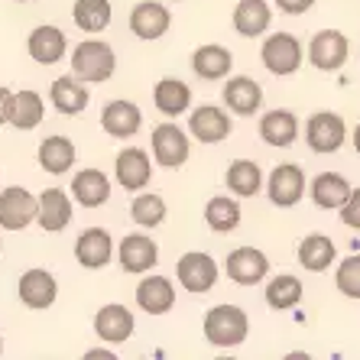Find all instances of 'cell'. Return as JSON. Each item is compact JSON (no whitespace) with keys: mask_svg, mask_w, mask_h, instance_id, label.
Here are the masks:
<instances>
[{"mask_svg":"<svg viewBox=\"0 0 360 360\" xmlns=\"http://www.w3.org/2000/svg\"><path fill=\"white\" fill-rule=\"evenodd\" d=\"M172 26V13H169L166 4L160 0H140L134 10H130V33L143 42H156L169 33Z\"/></svg>","mask_w":360,"mask_h":360,"instance_id":"7c38bea8","label":"cell"},{"mask_svg":"<svg viewBox=\"0 0 360 360\" xmlns=\"http://www.w3.org/2000/svg\"><path fill=\"white\" fill-rule=\"evenodd\" d=\"M39 166L42 172H49V176H65L68 169L75 166V143L68 140V136L56 134V136H46L39 143Z\"/></svg>","mask_w":360,"mask_h":360,"instance_id":"f546056e","label":"cell"},{"mask_svg":"<svg viewBox=\"0 0 360 360\" xmlns=\"http://www.w3.org/2000/svg\"><path fill=\"white\" fill-rule=\"evenodd\" d=\"M143 127V110L136 108L134 101H108L104 110H101V130L114 140H130V136L140 134Z\"/></svg>","mask_w":360,"mask_h":360,"instance_id":"9a60e30c","label":"cell"},{"mask_svg":"<svg viewBox=\"0 0 360 360\" xmlns=\"http://www.w3.org/2000/svg\"><path fill=\"white\" fill-rule=\"evenodd\" d=\"M17 295L26 309L42 311V309H49V305H56V299H59V283H56V276H52L49 269L33 266L20 276Z\"/></svg>","mask_w":360,"mask_h":360,"instance_id":"5bb4252c","label":"cell"},{"mask_svg":"<svg viewBox=\"0 0 360 360\" xmlns=\"http://www.w3.org/2000/svg\"><path fill=\"white\" fill-rule=\"evenodd\" d=\"M341 224L351 227V231H360V188H354L351 198L344 201V208H341Z\"/></svg>","mask_w":360,"mask_h":360,"instance_id":"f35d334b","label":"cell"},{"mask_svg":"<svg viewBox=\"0 0 360 360\" xmlns=\"http://www.w3.org/2000/svg\"><path fill=\"white\" fill-rule=\"evenodd\" d=\"M72 198L82 208H101L110 201V176L101 169H82L72 179Z\"/></svg>","mask_w":360,"mask_h":360,"instance_id":"484cf974","label":"cell"},{"mask_svg":"<svg viewBox=\"0 0 360 360\" xmlns=\"http://www.w3.org/2000/svg\"><path fill=\"white\" fill-rule=\"evenodd\" d=\"M231 130H234L231 114L214 108V104H201V108L188 110V134H192L198 143H205V146H214V143L227 140Z\"/></svg>","mask_w":360,"mask_h":360,"instance_id":"4fadbf2b","label":"cell"},{"mask_svg":"<svg viewBox=\"0 0 360 360\" xmlns=\"http://www.w3.org/2000/svg\"><path fill=\"white\" fill-rule=\"evenodd\" d=\"M192 68L195 75L205 78V82H224L231 75V68H234V56L218 42H205V46H198L192 52Z\"/></svg>","mask_w":360,"mask_h":360,"instance_id":"d4e9b609","label":"cell"},{"mask_svg":"<svg viewBox=\"0 0 360 360\" xmlns=\"http://www.w3.org/2000/svg\"><path fill=\"white\" fill-rule=\"evenodd\" d=\"M166 198L156 192H136V198L130 201V218L136 221L140 227H160L166 221Z\"/></svg>","mask_w":360,"mask_h":360,"instance_id":"8d00e7d4","label":"cell"},{"mask_svg":"<svg viewBox=\"0 0 360 360\" xmlns=\"http://www.w3.org/2000/svg\"><path fill=\"white\" fill-rule=\"evenodd\" d=\"M351 56V42L341 30H321L309 39V62L319 72H341Z\"/></svg>","mask_w":360,"mask_h":360,"instance_id":"ba28073f","label":"cell"},{"mask_svg":"<svg viewBox=\"0 0 360 360\" xmlns=\"http://www.w3.org/2000/svg\"><path fill=\"white\" fill-rule=\"evenodd\" d=\"M136 305L146 315H169L176 309V285L166 276H143L140 285H136Z\"/></svg>","mask_w":360,"mask_h":360,"instance_id":"d6986e66","label":"cell"},{"mask_svg":"<svg viewBox=\"0 0 360 360\" xmlns=\"http://www.w3.org/2000/svg\"><path fill=\"white\" fill-rule=\"evenodd\" d=\"M224 182L237 198H253V195H260V188H263V169L253 160H234L227 166Z\"/></svg>","mask_w":360,"mask_h":360,"instance_id":"836d02e7","label":"cell"},{"mask_svg":"<svg viewBox=\"0 0 360 360\" xmlns=\"http://www.w3.org/2000/svg\"><path fill=\"white\" fill-rule=\"evenodd\" d=\"M0 354H4V338H0Z\"/></svg>","mask_w":360,"mask_h":360,"instance_id":"ee69618b","label":"cell"},{"mask_svg":"<svg viewBox=\"0 0 360 360\" xmlns=\"http://www.w3.org/2000/svg\"><path fill=\"white\" fill-rule=\"evenodd\" d=\"M134 328H136L134 311L127 309V305H120V302L101 305L98 315H94V335L104 344H124L127 338L134 335Z\"/></svg>","mask_w":360,"mask_h":360,"instance_id":"2e32d148","label":"cell"},{"mask_svg":"<svg viewBox=\"0 0 360 360\" xmlns=\"http://www.w3.org/2000/svg\"><path fill=\"white\" fill-rule=\"evenodd\" d=\"M49 101H52V108L59 110V114H65V117H78V114L88 108L91 94H88V84H84L82 78H75L72 72H68V75H62V78L52 82Z\"/></svg>","mask_w":360,"mask_h":360,"instance_id":"7402d4cb","label":"cell"},{"mask_svg":"<svg viewBox=\"0 0 360 360\" xmlns=\"http://www.w3.org/2000/svg\"><path fill=\"white\" fill-rule=\"evenodd\" d=\"M305 143H309L311 153H321V156L338 153L347 143V124L335 110H315L305 120Z\"/></svg>","mask_w":360,"mask_h":360,"instance_id":"8992f818","label":"cell"},{"mask_svg":"<svg viewBox=\"0 0 360 360\" xmlns=\"http://www.w3.org/2000/svg\"><path fill=\"white\" fill-rule=\"evenodd\" d=\"M295 257H299V263L309 273H325L331 263H335L338 250H335V240L325 234H309L299 240V250H295Z\"/></svg>","mask_w":360,"mask_h":360,"instance_id":"1f68e13d","label":"cell"},{"mask_svg":"<svg viewBox=\"0 0 360 360\" xmlns=\"http://www.w3.org/2000/svg\"><path fill=\"white\" fill-rule=\"evenodd\" d=\"M46 117V101H42L39 91H13L10 98V108H7V124L17 127V130H36Z\"/></svg>","mask_w":360,"mask_h":360,"instance_id":"f1b7e54d","label":"cell"},{"mask_svg":"<svg viewBox=\"0 0 360 360\" xmlns=\"http://www.w3.org/2000/svg\"><path fill=\"white\" fill-rule=\"evenodd\" d=\"M273 23V7L266 0H240L234 7V30L247 39H257L263 36Z\"/></svg>","mask_w":360,"mask_h":360,"instance_id":"4dcf8cb0","label":"cell"},{"mask_svg":"<svg viewBox=\"0 0 360 360\" xmlns=\"http://www.w3.org/2000/svg\"><path fill=\"white\" fill-rule=\"evenodd\" d=\"M117 72V56L114 46L104 39H84L72 49V75L84 84H104Z\"/></svg>","mask_w":360,"mask_h":360,"instance_id":"7a4b0ae2","label":"cell"},{"mask_svg":"<svg viewBox=\"0 0 360 360\" xmlns=\"http://www.w3.org/2000/svg\"><path fill=\"white\" fill-rule=\"evenodd\" d=\"M39 214V198L20 185H10L0 192V227L4 231H26Z\"/></svg>","mask_w":360,"mask_h":360,"instance_id":"52a82bcc","label":"cell"},{"mask_svg":"<svg viewBox=\"0 0 360 360\" xmlns=\"http://www.w3.org/2000/svg\"><path fill=\"white\" fill-rule=\"evenodd\" d=\"M84 360H117V354H114V351H104V347H101V351L94 347V351L84 354Z\"/></svg>","mask_w":360,"mask_h":360,"instance_id":"b9f144b4","label":"cell"},{"mask_svg":"<svg viewBox=\"0 0 360 360\" xmlns=\"http://www.w3.org/2000/svg\"><path fill=\"white\" fill-rule=\"evenodd\" d=\"M221 98H224V108L234 110L237 117H253L263 108L260 82H253L247 75H234V78L227 75V84L221 88Z\"/></svg>","mask_w":360,"mask_h":360,"instance_id":"e0dca14e","label":"cell"},{"mask_svg":"<svg viewBox=\"0 0 360 360\" xmlns=\"http://www.w3.org/2000/svg\"><path fill=\"white\" fill-rule=\"evenodd\" d=\"M224 273L237 285H260L269 276V257L260 247H237L227 253Z\"/></svg>","mask_w":360,"mask_h":360,"instance_id":"9c48e42d","label":"cell"},{"mask_svg":"<svg viewBox=\"0 0 360 360\" xmlns=\"http://www.w3.org/2000/svg\"><path fill=\"white\" fill-rule=\"evenodd\" d=\"M75 260L84 269H104L114 260V237L104 227H88L75 240Z\"/></svg>","mask_w":360,"mask_h":360,"instance_id":"ac0fdd59","label":"cell"},{"mask_svg":"<svg viewBox=\"0 0 360 360\" xmlns=\"http://www.w3.org/2000/svg\"><path fill=\"white\" fill-rule=\"evenodd\" d=\"M36 224L46 231V234H59L72 224V198H68L65 188H46L39 195V214H36Z\"/></svg>","mask_w":360,"mask_h":360,"instance_id":"44dd1931","label":"cell"},{"mask_svg":"<svg viewBox=\"0 0 360 360\" xmlns=\"http://www.w3.org/2000/svg\"><path fill=\"white\" fill-rule=\"evenodd\" d=\"M153 146V160L166 169H182L188 162V153H192V134H185L176 120H166L153 130L150 136Z\"/></svg>","mask_w":360,"mask_h":360,"instance_id":"5b68a950","label":"cell"},{"mask_svg":"<svg viewBox=\"0 0 360 360\" xmlns=\"http://www.w3.org/2000/svg\"><path fill=\"white\" fill-rule=\"evenodd\" d=\"M266 195L276 208H295L305 195V172L295 162H279L266 179Z\"/></svg>","mask_w":360,"mask_h":360,"instance_id":"8fae6325","label":"cell"},{"mask_svg":"<svg viewBox=\"0 0 360 360\" xmlns=\"http://www.w3.org/2000/svg\"><path fill=\"white\" fill-rule=\"evenodd\" d=\"M260 136L266 146H276V150H285L299 140V117L292 110L276 108V110H266L260 117Z\"/></svg>","mask_w":360,"mask_h":360,"instance_id":"83f0119b","label":"cell"},{"mask_svg":"<svg viewBox=\"0 0 360 360\" xmlns=\"http://www.w3.org/2000/svg\"><path fill=\"white\" fill-rule=\"evenodd\" d=\"M114 179H117V185L127 188V192H143L153 182L150 153L140 150V146H124L117 153V160H114Z\"/></svg>","mask_w":360,"mask_h":360,"instance_id":"30bf717a","label":"cell"},{"mask_svg":"<svg viewBox=\"0 0 360 360\" xmlns=\"http://www.w3.org/2000/svg\"><path fill=\"white\" fill-rule=\"evenodd\" d=\"M218 276H221L218 260L205 250H188L176 263V279L185 292H195V295L211 292L218 285Z\"/></svg>","mask_w":360,"mask_h":360,"instance_id":"277c9868","label":"cell"},{"mask_svg":"<svg viewBox=\"0 0 360 360\" xmlns=\"http://www.w3.org/2000/svg\"><path fill=\"white\" fill-rule=\"evenodd\" d=\"M302 279L299 276H292V273H279V276H273L266 283V305L273 311H289V309H295L302 302Z\"/></svg>","mask_w":360,"mask_h":360,"instance_id":"d590c367","label":"cell"},{"mask_svg":"<svg viewBox=\"0 0 360 360\" xmlns=\"http://www.w3.org/2000/svg\"><path fill=\"white\" fill-rule=\"evenodd\" d=\"M26 49H30V56H33L39 65H56V62L65 59L68 39H65V33H62L59 26L42 23V26H36L33 33H30V42H26Z\"/></svg>","mask_w":360,"mask_h":360,"instance_id":"cb8c5ba5","label":"cell"},{"mask_svg":"<svg viewBox=\"0 0 360 360\" xmlns=\"http://www.w3.org/2000/svg\"><path fill=\"white\" fill-rule=\"evenodd\" d=\"M276 7L289 17H302V13H309L315 7V0H276Z\"/></svg>","mask_w":360,"mask_h":360,"instance_id":"ab89813d","label":"cell"},{"mask_svg":"<svg viewBox=\"0 0 360 360\" xmlns=\"http://www.w3.org/2000/svg\"><path fill=\"white\" fill-rule=\"evenodd\" d=\"M351 140H354V150H357V156H360V124L354 127V136H351Z\"/></svg>","mask_w":360,"mask_h":360,"instance_id":"7bdbcfd3","label":"cell"},{"mask_svg":"<svg viewBox=\"0 0 360 360\" xmlns=\"http://www.w3.org/2000/svg\"><path fill=\"white\" fill-rule=\"evenodd\" d=\"M351 192H354V185L347 182L341 172H321V176H315L309 185L311 201H315L321 211H341L344 201L351 198Z\"/></svg>","mask_w":360,"mask_h":360,"instance_id":"4316f807","label":"cell"},{"mask_svg":"<svg viewBox=\"0 0 360 360\" xmlns=\"http://www.w3.org/2000/svg\"><path fill=\"white\" fill-rule=\"evenodd\" d=\"M72 20L82 33H104L114 20V7H110V0H75Z\"/></svg>","mask_w":360,"mask_h":360,"instance_id":"e575fe53","label":"cell"},{"mask_svg":"<svg viewBox=\"0 0 360 360\" xmlns=\"http://www.w3.org/2000/svg\"><path fill=\"white\" fill-rule=\"evenodd\" d=\"M13 4H30V0H13Z\"/></svg>","mask_w":360,"mask_h":360,"instance_id":"f6af8a7d","label":"cell"},{"mask_svg":"<svg viewBox=\"0 0 360 360\" xmlns=\"http://www.w3.org/2000/svg\"><path fill=\"white\" fill-rule=\"evenodd\" d=\"M240 201L231 198V195H214V198H208V205H205V224L214 231V234H231V231H237L240 227Z\"/></svg>","mask_w":360,"mask_h":360,"instance_id":"d6a6232c","label":"cell"},{"mask_svg":"<svg viewBox=\"0 0 360 360\" xmlns=\"http://www.w3.org/2000/svg\"><path fill=\"white\" fill-rule=\"evenodd\" d=\"M153 104H156L162 117L176 120L185 110H192V88L182 78H160L156 88H153Z\"/></svg>","mask_w":360,"mask_h":360,"instance_id":"603a6c76","label":"cell"},{"mask_svg":"<svg viewBox=\"0 0 360 360\" xmlns=\"http://www.w3.org/2000/svg\"><path fill=\"white\" fill-rule=\"evenodd\" d=\"M260 59L266 65L269 75H295L305 62V49H302V39L292 33H269L263 39V49H260Z\"/></svg>","mask_w":360,"mask_h":360,"instance_id":"3957f363","label":"cell"},{"mask_svg":"<svg viewBox=\"0 0 360 360\" xmlns=\"http://www.w3.org/2000/svg\"><path fill=\"white\" fill-rule=\"evenodd\" d=\"M335 285L338 292L347 295V299H360V253L344 257L335 269Z\"/></svg>","mask_w":360,"mask_h":360,"instance_id":"74e56055","label":"cell"},{"mask_svg":"<svg viewBox=\"0 0 360 360\" xmlns=\"http://www.w3.org/2000/svg\"><path fill=\"white\" fill-rule=\"evenodd\" d=\"M10 98H13V91L0 84V127L7 124V108H10Z\"/></svg>","mask_w":360,"mask_h":360,"instance_id":"60d3db41","label":"cell"},{"mask_svg":"<svg viewBox=\"0 0 360 360\" xmlns=\"http://www.w3.org/2000/svg\"><path fill=\"white\" fill-rule=\"evenodd\" d=\"M117 260L124 273H150L160 263V247L146 234H127L117 247Z\"/></svg>","mask_w":360,"mask_h":360,"instance_id":"ffe728a7","label":"cell"},{"mask_svg":"<svg viewBox=\"0 0 360 360\" xmlns=\"http://www.w3.org/2000/svg\"><path fill=\"white\" fill-rule=\"evenodd\" d=\"M201 331H205V341L211 347H221V351H231V347H240L250 335V319L240 305H214V309L205 311V321H201Z\"/></svg>","mask_w":360,"mask_h":360,"instance_id":"6da1fadb","label":"cell"}]
</instances>
